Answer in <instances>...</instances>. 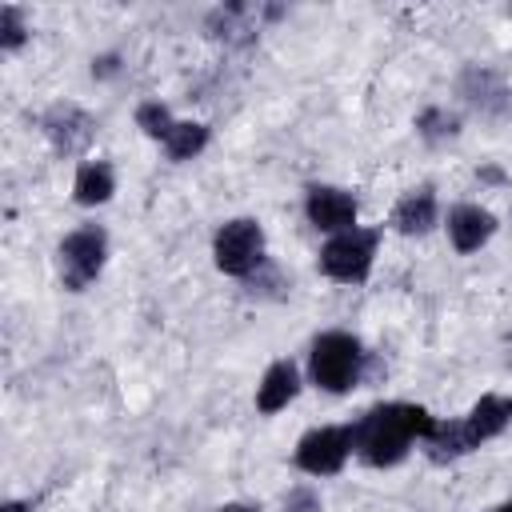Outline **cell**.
Listing matches in <instances>:
<instances>
[{"mask_svg":"<svg viewBox=\"0 0 512 512\" xmlns=\"http://www.w3.org/2000/svg\"><path fill=\"white\" fill-rule=\"evenodd\" d=\"M216 268L228 272V276H248L256 264H260V252H264V232L256 220H228L220 232H216Z\"/></svg>","mask_w":512,"mask_h":512,"instance_id":"obj_5","label":"cell"},{"mask_svg":"<svg viewBox=\"0 0 512 512\" xmlns=\"http://www.w3.org/2000/svg\"><path fill=\"white\" fill-rule=\"evenodd\" d=\"M304 208H308V220L324 232H348L356 220V200L340 188H312Z\"/></svg>","mask_w":512,"mask_h":512,"instance_id":"obj_10","label":"cell"},{"mask_svg":"<svg viewBox=\"0 0 512 512\" xmlns=\"http://www.w3.org/2000/svg\"><path fill=\"white\" fill-rule=\"evenodd\" d=\"M500 512H512V500H508V504H504V508H500Z\"/></svg>","mask_w":512,"mask_h":512,"instance_id":"obj_22","label":"cell"},{"mask_svg":"<svg viewBox=\"0 0 512 512\" xmlns=\"http://www.w3.org/2000/svg\"><path fill=\"white\" fill-rule=\"evenodd\" d=\"M208 144V128L204 124H176L172 132H168V140H164V148H168V156L172 160H188V156H196L200 148Z\"/></svg>","mask_w":512,"mask_h":512,"instance_id":"obj_15","label":"cell"},{"mask_svg":"<svg viewBox=\"0 0 512 512\" xmlns=\"http://www.w3.org/2000/svg\"><path fill=\"white\" fill-rule=\"evenodd\" d=\"M296 388H300L296 368H292L288 360H276V364L264 372L260 388H256V408H260V412H280V408L296 396Z\"/></svg>","mask_w":512,"mask_h":512,"instance_id":"obj_13","label":"cell"},{"mask_svg":"<svg viewBox=\"0 0 512 512\" xmlns=\"http://www.w3.org/2000/svg\"><path fill=\"white\" fill-rule=\"evenodd\" d=\"M436 432V420L420 408V404H380L372 408L356 428H352V448L376 464V468H392L404 460L408 444L420 436L428 440Z\"/></svg>","mask_w":512,"mask_h":512,"instance_id":"obj_1","label":"cell"},{"mask_svg":"<svg viewBox=\"0 0 512 512\" xmlns=\"http://www.w3.org/2000/svg\"><path fill=\"white\" fill-rule=\"evenodd\" d=\"M284 512H320V496L312 488H296V492H288Z\"/></svg>","mask_w":512,"mask_h":512,"instance_id":"obj_19","label":"cell"},{"mask_svg":"<svg viewBox=\"0 0 512 512\" xmlns=\"http://www.w3.org/2000/svg\"><path fill=\"white\" fill-rule=\"evenodd\" d=\"M492 232H496V216L484 212L480 204H460L448 212V236L456 252H476Z\"/></svg>","mask_w":512,"mask_h":512,"instance_id":"obj_11","label":"cell"},{"mask_svg":"<svg viewBox=\"0 0 512 512\" xmlns=\"http://www.w3.org/2000/svg\"><path fill=\"white\" fill-rule=\"evenodd\" d=\"M360 340L348 336V332H324L316 344H312V380L324 388V392H344L356 384L360 376Z\"/></svg>","mask_w":512,"mask_h":512,"instance_id":"obj_3","label":"cell"},{"mask_svg":"<svg viewBox=\"0 0 512 512\" xmlns=\"http://www.w3.org/2000/svg\"><path fill=\"white\" fill-rule=\"evenodd\" d=\"M348 452H352V428H316L300 440L296 464L312 476H332V472H340Z\"/></svg>","mask_w":512,"mask_h":512,"instance_id":"obj_7","label":"cell"},{"mask_svg":"<svg viewBox=\"0 0 512 512\" xmlns=\"http://www.w3.org/2000/svg\"><path fill=\"white\" fill-rule=\"evenodd\" d=\"M24 44V16H20V8H12V4H4V12H0V48H20Z\"/></svg>","mask_w":512,"mask_h":512,"instance_id":"obj_18","label":"cell"},{"mask_svg":"<svg viewBox=\"0 0 512 512\" xmlns=\"http://www.w3.org/2000/svg\"><path fill=\"white\" fill-rule=\"evenodd\" d=\"M104 248H108V240H104L100 228H80V232H72V236L60 244V276H64V284H68L72 292L88 288V284L100 276V268H104Z\"/></svg>","mask_w":512,"mask_h":512,"instance_id":"obj_6","label":"cell"},{"mask_svg":"<svg viewBox=\"0 0 512 512\" xmlns=\"http://www.w3.org/2000/svg\"><path fill=\"white\" fill-rule=\"evenodd\" d=\"M136 124H140L148 136H156V140H168V132L176 128V124H172V116H168V108H164L160 100L140 104V108H136Z\"/></svg>","mask_w":512,"mask_h":512,"instance_id":"obj_16","label":"cell"},{"mask_svg":"<svg viewBox=\"0 0 512 512\" xmlns=\"http://www.w3.org/2000/svg\"><path fill=\"white\" fill-rule=\"evenodd\" d=\"M416 128H420V136L424 140H448V136H456V116H448V112H440V108H428L420 120H416Z\"/></svg>","mask_w":512,"mask_h":512,"instance_id":"obj_17","label":"cell"},{"mask_svg":"<svg viewBox=\"0 0 512 512\" xmlns=\"http://www.w3.org/2000/svg\"><path fill=\"white\" fill-rule=\"evenodd\" d=\"M92 128H96L92 116H88L84 108H76V104H56V108H48V116H44V136H48L52 148L64 152V156L88 148Z\"/></svg>","mask_w":512,"mask_h":512,"instance_id":"obj_8","label":"cell"},{"mask_svg":"<svg viewBox=\"0 0 512 512\" xmlns=\"http://www.w3.org/2000/svg\"><path fill=\"white\" fill-rule=\"evenodd\" d=\"M4 512H28V508H24L20 500H12V504H4Z\"/></svg>","mask_w":512,"mask_h":512,"instance_id":"obj_20","label":"cell"},{"mask_svg":"<svg viewBox=\"0 0 512 512\" xmlns=\"http://www.w3.org/2000/svg\"><path fill=\"white\" fill-rule=\"evenodd\" d=\"M72 192H76L80 204H104V200L112 196V168L100 164V160H96V164H84V168L76 172Z\"/></svg>","mask_w":512,"mask_h":512,"instance_id":"obj_14","label":"cell"},{"mask_svg":"<svg viewBox=\"0 0 512 512\" xmlns=\"http://www.w3.org/2000/svg\"><path fill=\"white\" fill-rule=\"evenodd\" d=\"M220 512H252V508H244V504H228V508H220Z\"/></svg>","mask_w":512,"mask_h":512,"instance_id":"obj_21","label":"cell"},{"mask_svg":"<svg viewBox=\"0 0 512 512\" xmlns=\"http://www.w3.org/2000/svg\"><path fill=\"white\" fill-rule=\"evenodd\" d=\"M460 96L472 104V108H480V112H488V116H504L508 108H512V92H508V84L496 76V72H488V68H464L460 72Z\"/></svg>","mask_w":512,"mask_h":512,"instance_id":"obj_9","label":"cell"},{"mask_svg":"<svg viewBox=\"0 0 512 512\" xmlns=\"http://www.w3.org/2000/svg\"><path fill=\"white\" fill-rule=\"evenodd\" d=\"M432 224H436V196H432V188H416V192L396 200V208H392V228L396 232L424 236Z\"/></svg>","mask_w":512,"mask_h":512,"instance_id":"obj_12","label":"cell"},{"mask_svg":"<svg viewBox=\"0 0 512 512\" xmlns=\"http://www.w3.org/2000/svg\"><path fill=\"white\" fill-rule=\"evenodd\" d=\"M372 256H376V232L368 228H348L340 236H332L320 252V268L332 276V280H344V284H356L368 276L372 268Z\"/></svg>","mask_w":512,"mask_h":512,"instance_id":"obj_4","label":"cell"},{"mask_svg":"<svg viewBox=\"0 0 512 512\" xmlns=\"http://www.w3.org/2000/svg\"><path fill=\"white\" fill-rule=\"evenodd\" d=\"M512 420V400L508 396H480L472 404V412L456 424H436V432L428 436V456L432 460H452V456H464L472 452L476 444L500 436Z\"/></svg>","mask_w":512,"mask_h":512,"instance_id":"obj_2","label":"cell"}]
</instances>
